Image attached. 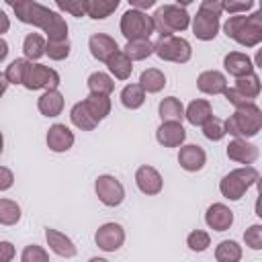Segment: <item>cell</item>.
<instances>
[{"mask_svg":"<svg viewBox=\"0 0 262 262\" xmlns=\"http://www.w3.org/2000/svg\"><path fill=\"white\" fill-rule=\"evenodd\" d=\"M14 14L20 23L39 27L47 33L49 41H61L68 39V25L59 12L49 10L47 6L35 2V0H25L14 6Z\"/></svg>","mask_w":262,"mask_h":262,"instance_id":"cell-1","label":"cell"},{"mask_svg":"<svg viewBox=\"0 0 262 262\" xmlns=\"http://www.w3.org/2000/svg\"><path fill=\"white\" fill-rule=\"evenodd\" d=\"M223 31L229 39L237 41L244 47H256L262 41V12L256 10L248 16H229L223 25Z\"/></svg>","mask_w":262,"mask_h":262,"instance_id":"cell-2","label":"cell"},{"mask_svg":"<svg viewBox=\"0 0 262 262\" xmlns=\"http://www.w3.org/2000/svg\"><path fill=\"white\" fill-rule=\"evenodd\" d=\"M223 125H225V133L233 137H244V139L254 137L262 129V111L256 102L239 106L235 108L233 115H229V119Z\"/></svg>","mask_w":262,"mask_h":262,"instance_id":"cell-3","label":"cell"},{"mask_svg":"<svg viewBox=\"0 0 262 262\" xmlns=\"http://www.w3.org/2000/svg\"><path fill=\"white\" fill-rule=\"evenodd\" d=\"M221 2L219 0H203L199 12L192 18V33L201 41H211L219 33V16H221Z\"/></svg>","mask_w":262,"mask_h":262,"instance_id":"cell-4","label":"cell"},{"mask_svg":"<svg viewBox=\"0 0 262 262\" xmlns=\"http://www.w3.org/2000/svg\"><path fill=\"white\" fill-rule=\"evenodd\" d=\"M258 178H260L258 170L248 164V166H244V168H235V170H231L229 174H225L223 180L219 182V190H221V194H223L225 199H229V201H239V199L246 194V190L258 182Z\"/></svg>","mask_w":262,"mask_h":262,"instance_id":"cell-5","label":"cell"},{"mask_svg":"<svg viewBox=\"0 0 262 262\" xmlns=\"http://www.w3.org/2000/svg\"><path fill=\"white\" fill-rule=\"evenodd\" d=\"M154 31L160 33V37L164 35H174L178 31H184L188 29L190 25V16L188 12L184 10V6H178V4H166V6H160L154 16Z\"/></svg>","mask_w":262,"mask_h":262,"instance_id":"cell-6","label":"cell"},{"mask_svg":"<svg viewBox=\"0 0 262 262\" xmlns=\"http://www.w3.org/2000/svg\"><path fill=\"white\" fill-rule=\"evenodd\" d=\"M154 53L164 61L174 63H186L192 55V47L186 39L176 35H164L154 43Z\"/></svg>","mask_w":262,"mask_h":262,"instance_id":"cell-7","label":"cell"},{"mask_svg":"<svg viewBox=\"0 0 262 262\" xmlns=\"http://www.w3.org/2000/svg\"><path fill=\"white\" fill-rule=\"evenodd\" d=\"M119 27H121V33L127 41L129 39H149V35L154 33L151 16H147L143 10H137V8H129L121 16Z\"/></svg>","mask_w":262,"mask_h":262,"instance_id":"cell-8","label":"cell"},{"mask_svg":"<svg viewBox=\"0 0 262 262\" xmlns=\"http://www.w3.org/2000/svg\"><path fill=\"white\" fill-rule=\"evenodd\" d=\"M23 86L27 90H53L59 86V74L43 63L29 61L23 78Z\"/></svg>","mask_w":262,"mask_h":262,"instance_id":"cell-9","label":"cell"},{"mask_svg":"<svg viewBox=\"0 0 262 262\" xmlns=\"http://www.w3.org/2000/svg\"><path fill=\"white\" fill-rule=\"evenodd\" d=\"M94 190H96V196L100 199V203L106 205V207H119L123 203V199H125L123 184L111 174L98 176L96 182H94Z\"/></svg>","mask_w":262,"mask_h":262,"instance_id":"cell-10","label":"cell"},{"mask_svg":"<svg viewBox=\"0 0 262 262\" xmlns=\"http://www.w3.org/2000/svg\"><path fill=\"white\" fill-rule=\"evenodd\" d=\"M94 242H96V246H98L100 250H104V252H115V250H119V248L123 246V242H125V231H123V227H121L119 223H104V225H100V227L96 229Z\"/></svg>","mask_w":262,"mask_h":262,"instance_id":"cell-11","label":"cell"},{"mask_svg":"<svg viewBox=\"0 0 262 262\" xmlns=\"http://www.w3.org/2000/svg\"><path fill=\"white\" fill-rule=\"evenodd\" d=\"M156 139L164 147H178L184 143L186 131H184L182 123H178V121H162V125L156 131Z\"/></svg>","mask_w":262,"mask_h":262,"instance_id":"cell-12","label":"cell"},{"mask_svg":"<svg viewBox=\"0 0 262 262\" xmlns=\"http://www.w3.org/2000/svg\"><path fill=\"white\" fill-rule=\"evenodd\" d=\"M260 156V149L258 145L246 141L244 137H235L233 141H229L227 145V158L233 160V162H239V164H254Z\"/></svg>","mask_w":262,"mask_h":262,"instance_id":"cell-13","label":"cell"},{"mask_svg":"<svg viewBox=\"0 0 262 262\" xmlns=\"http://www.w3.org/2000/svg\"><path fill=\"white\" fill-rule=\"evenodd\" d=\"M135 184L143 194H158L164 186V180L154 166H139L135 172Z\"/></svg>","mask_w":262,"mask_h":262,"instance_id":"cell-14","label":"cell"},{"mask_svg":"<svg viewBox=\"0 0 262 262\" xmlns=\"http://www.w3.org/2000/svg\"><path fill=\"white\" fill-rule=\"evenodd\" d=\"M207 162V154L201 145L196 143H188V145H182L180 151H178V164L180 168H184L186 172H199Z\"/></svg>","mask_w":262,"mask_h":262,"instance_id":"cell-15","label":"cell"},{"mask_svg":"<svg viewBox=\"0 0 262 262\" xmlns=\"http://www.w3.org/2000/svg\"><path fill=\"white\" fill-rule=\"evenodd\" d=\"M205 221H207V225H209L211 229H215V231H225V229H229L231 223H233V211H231L229 207H225L223 203H213V205L207 209V213H205Z\"/></svg>","mask_w":262,"mask_h":262,"instance_id":"cell-16","label":"cell"},{"mask_svg":"<svg viewBox=\"0 0 262 262\" xmlns=\"http://www.w3.org/2000/svg\"><path fill=\"white\" fill-rule=\"evenodd\" d=\"M74 145V133L63 125V123H55L49 127L47 131V147L51 151H68Z\"/></svg>","mask_w":262,"mask_h":262,"instance_id":"cell-17","label":"cell"},{"mask_svg":"<svg viewBox=\"0 0 262 262\" xmlns=\"http://www.w3.org/2000/svg\"><path fill=\"white\" fill-rule=\"evenodd\" d=\"M88 49H90L94 59L106 61L115 51H119V45H117V41L113 37H108L104 33H94L90 37V41H88Z\"/></svg>","mask_w":262,"mask_h":262,"instance_id":"cell-18","label":"cell"},{"mask_svg":"<svg viewBox=\"0 0 262 262\" xmlns=\"http://www.w3.org/2000/svg\"><path fill=\"white\" fill-rule=\"evenodd\" d=\"M196 88H199L203 94H211V96L223 94V90L227 88V80H225V76H223L221 72H217V70H207V72L199 74V78H196Z\"/></svg>","mask_w":262,"mask_h":262,"instance_id":"cell-19","label":"cell"},{"mask_svg":"<svg viewBox=\"0 0 262 262\" xmlns=\"http://www.w3.org/2000/svg\"><path fill=\"white\" fill-rule=\"evenodd\" d=\"M223 68H225L227 74H231V76H235V78L254 72L252 59H250L246 53H242V51H229V53L223 57Z\"/></svg>","mask_w":262,"mask_h":262,"instance_id":"cell-20","label":"cell"},{"mask_svg":"<svg viewBox=\"0 0 262 262\" xmlns=\"http://www.w3.org/2000/svg\"><path fill=\"white\" fill-rule=\"evenodd\" d=\"M45 239H47V246H49L57 256H63V258L76 256V246H74V242H72L66 233L47 227V229H45Z\"/></svg>","mask_w":262,"mask_h":262,"instance_id":"cell-21","label":"cell"},{"mask_svg":"<svg viewBox=\"0 0 262 262\" xmlns=\"http://www.w3.org/2000/svg\"><path fill=\"white\" fill-rule=\"evenodd\" d=\"M37 108L45 117H57L63 111V96H61V92L57 88L45 90L39 96V100H37Z\"/></svg>","mask_w":262,"mask_h":262,"instance_id":"cell-22","label":"cell"},{"mask_svg":"<svg viewBox=\"0 0 262 262\" xmlns=\"http://www.w3.org/2000/svg\"><path fill=\"white\" fill-rule=\"evenodd\" d=\"M213 117V108H211V102L209 100H205V98H196V100H192L188 106H186V111H184V119L190 123V125H205L209 119Z\"/></svg>","mask_w":262,"mask_h":262,"instance_id":"cell-23","label":"cell"},{"mask_svg":"<svg viewBox=\"0 0 262 262\" xmlns=\"http://www.w3.org/2000/svg\"><path fill=\"white\" fill-rule=\"evenodd\" d=\"M106 68H108V72L117 78V80H127L129 76H131V72H133V61L119 49V51H115L106 61Z\"/></svg>","mask_w":262,"mask_h":262,"instance_id":"cell-24","label":"cell"},{"mask_svg":"<svg viewBox=\"0 0 262 262\" xmlns=\"http://www.w3.org/2000/svg\"><path fill=\"white\" fill-rule=\"evenodd\" d=\"M158 113H160L162 121H178V123H182V119H184V106L176 96L162 98L160 106H158Z\"/></svg>","mask_w":262,"mask_h":262,"instance_id":"cell-25","label":"cell"},{"mask_svg":"<svg viewBox=\"0 0 262 262\" xmlns=\"http://www.w3.org/2000/svg\"><path fill=\"white\" fill-rule=\"evenodd\" d=\"M82 102L86 104V108L90 111V115L96 121H102L111 113V98H108V94H92L90 92Z\"/></svg>","mask_w":262,"mask_h":262,"instance_id":"cell-26","label":"cell"},{"mask_svg":"<svg viewBox=\"0 0 262 262\" xmlns=\"http://www.w3.org/2000/svg\"><path fill=\"white\" fill-rule=\"evenodd\" d=\"M123 53L131 59V61H141L145 57H149L154 53V43L149 39H129Z\"/></svg>","mask_w":262,"mask_h":262,"instance_id":"cell-27","label":"cell"},{"mask_svg":"<svg viewBox=\"0 0 262 262\" xmlns=\"http://www.w3.org/2000/svg\"><path fill=\"white\" fill-rule=\"evenodd\" d=\"M139 84H141V88H143L145 92L156 94V92H160V90L166 86V76H164L158 68H147V70L141 72Z\"/></svg>","mask_w":262,"mask_h":262,"instance_id":"cell-28","label":"cell"},{"mask_svg":"<svg viewBox=\"0 0 262 262\" xmlns=\"http://www.w3.org/2000/svg\"><path fill=\"white\" fill-rule=\"evenodd\" d=\"M70 119H72V123H74L78 129H82V131H92V129L98 125V121L90 115V111L86 108L84 102H76V104L72 106Z\"/></svg>","mask_w":262,"mask_h":262,"instance_id":"cell-29","label":"cell"},{"mask_svg":"<svg viewBox=\"0 0 262 262\" xmlns=\"http://www.w3.org/2000/svg\"><path fill=\"white\" fill-rule=\"evenodd\" d=\"M45 39L39 35V33H29L27 37H25V41H23V53H25V57L29 59V61H37L41 55H45Z\"/></svg>","mask_w":262,"mask_h":262,"instance_id":"cell-30","label":"cell"},{"mask_svg":"<svg viewBox=\"0 0 262 262\" xmlns=\"http://www.w3.org/2000/svg\"><path fill=\"white\" fill-rule=\"evenodd\" d=\"M121 102L125 108H139L143 102H145V90L141 88V84H127L123 90H121Z\"/></svg>","mask_w":262,"mask_h":262,"instance_id":"cell-31","label":"cell"},{"mask_svg":"<svg viewBox=\"0 0 262 262\" xmlns=\"http://www.w3.org/2000/svg\"><path fill=\"white\" fill-rule=\"evenodd\" d=\"M215 260L217 262H239L242 260V246L233 239H223L215 248Z\"/></svg>","mask_w":262,"mask_h":262,"instance_id":"cell-32","label":"cell"},{"mask_svg":"<svg viewBox=\"0 0 262 262\" xmlns=\"http://www.w3.org/2000/svg\"><path fill=\"white\" fill-rule=\"evenodd\" d=\"M86 84H88V90H90L92 94H111V92L115 90L113 78H111L108 74H104V72H94V74H90L88 80H86Z\"/></svg>","mask_w":262,"mask_h":262,"instance_id":"cell-33","label":"cell"},{"mask_svg":"<svg viewBox=\"0 0 262 262\" xmlns=\"http://www.w3.org/2000/svg\"><path fill=\"white\" fill-rule=\"evenodd\" d=\"M121 0H88V16L90 18H106L119 8Z\"/></svg>","mask_w":262,"mask_h":262,"instance_id":"cell-34","label":"cell"},{"mask_svg":"<svg viewBox=\"0 0 262 262\" xmlns=\"http://www.w3.org/2000/svg\"><path fill=\"white\" fill-rule=\"evenodd\" d=\"M235 90H239L242 94L250 96V98H256L260 94V78L252 72V74H246V76H239L235 80Z\"/></svg>","mask_w":262,"mask_h":262,"instance_id":"cell-35","label":"cell"},{"mask_svg":"<svg viewBox=\"0 0 262 262\" xmlns=\"http://www.w3.org/2000/svg\"><path fill=\"white\" fill-rule=\"evenodd\" d=\"M20 219V207L18 203L10 199H0V223L2 225H16Z\"/></svg>","mask_w":262,"mask_h":262,"instance_id":"cell-36","label":"cell"},{"mask_svg":"<svg viewBox=\"0 0 262 262\" xmlns=\"http://www.w3.org/2000/svg\"><path fill=\"white\" fill-rule=\"evenodd\" d=\"M27 66H29V59H27V57H16L14 61H10V66H8L6 72H4L8 84H23Z\"/></svg>","mask_w":262,"mask_h":262,"instance_id":"cell-37","label":"cell"},{"mask_svg":"<svg viewBox=\"0 0 262 262\" xmlns=\"http://www.w3.org/2000/svg\"><path fill=\"white\" fill-rule=\"evenodd\" d=\"M55 4L61 12H68L78 18L88 14V0H55Z\"/></svg>","mask_w":262,"mask_h":262,"instance_id":"cell-38","label":"cell"},{"mask_svg":"<svg viewBox=\"0 0 262 262\" xmlns=\"http://www.w3.org/2000/svg\"><path fill=\"white\" fill-rule=\"evenodd\" d=\"M45 55H49V59L61 61L70 55V41L61 39V41H47L45 43Z\"/></svg>","mask_w":262,"mask_h":262,"instance_id":"cell-39","label":"cell"},{"mask_svg":"<svg viewBox=\"0 0 262 262\" xmlns=\"http://www.w3.org/2000/svg\"><path fill=\"white\" fill-rule=\"evenodd\" d=\"M203 127V135L209 139V141H221L223 137H225V125H223V121L221 119H217V117H211L205 125H201Z\"/></svg>","mask_w":262,"mask_h":262,"instance_id":"cell-40","label":"cell"},{"mask_svg":"<svg viewBox=\"0 0 262 262\" xmlns=\"http://www.w3.org/2000/svg\"><path fill=\"white\" fill-rule=\"evenodd\" d=\"M186 246L192 250V252H205L209 246H211V235L203 229H194L188 233L186 237Z\"/></svg>","mask_w":262,"mask_h":262,"instance_id":"cell-41","label":"cell"},{"mask_svg":"<svg viewBox=\"0 0 262 262\" xmlns=\"http://www.w3.org/2000/svg\"><path fill=\"white\" fill-rule=\"evenodd\" d=\"M219 2H221V10H225L229 14L248 12L254 6V0H219Z\"/></svg>","mask_w":262,"mask_h":262,"instance_id":"cell-42","label":"cell"},{"mask_svg":"<svg viewBox=\"0 0 262 262\" xmlns=\"http://www.w3.org/2000/svg\"><path fill=\"white\" fill-rule=\"evenodd\" d=\"M244 242L252 250H262V225H250L244 233Z\"/></svg>","mask_w":262,"mask_h":262,"instance_id":"cell-43","label":"cell"},{"mask_svg":"<svg viewBox=\"0 0 262 262\" xmlns=\"http://www.w3.org/2000/svg\"><path fill=\"white\" fill-rule=\"evenodd\" d=\"M47 258H49V254L41 248V246H27L25 250H23V254H20V260L23 262H47Z\"/></svg>","mask_w":262,"mask_h":262,"instance_id":"cell-44","label":"cell"},{"mask_svg":"<svg viewBox=\"0 0 262 262\" xmlns=\"http://www.w3.org/2000/svg\"><path fill=\"white\" fill-rule=\"evenodd\" d=\"M223 94H225V98L229 100V104H233L235 108H239V106H246V104H252V102H254V98H250V96L242 94V92H239V90H235V88H225V90H223Z\"/></svg>","mask_w":262,"mask_h":262,"instance_id":"cell-45","label":"cell"},{"mask_svg":"<svg viewBox=\"0 0 262 262\" xmlns=\"http://www.w3.org/2000/svg\"><path fill=\"white\" fill-rule=\"evenodd\" d=\"M12 184H14V174L8 168L0 166V190H8Z\"/></svg>","mask_w":262,"mask_h":262,"instance_id":"cell-46","label":"cell"},{"mask_svg":"<svg viewBox=\"0 0 262 262\" xmlns=\"http://www.w3.org/2000/svg\"><path fill=\"white\" fill-rule=\"evenodd\" d=\"M16 256L14 246L10 242H0V262H10Z\"/></svg>","mask_w":262,"mask_h":262,"instance_id":"cell-47","label":"cell"},{"mask_svg":"<svg viewBox=\"0 0 262 262\" xmlns=\"http://www.w3.org/2000/svg\"><path fill=\"white\" fill-rule=\"evenodd\" d=\"M129 4L133 8H137V10H147V8H151L156 4V0H129Z\"/></svg>","mask_w":262,"mask_h":262,"instance_id":"cell-48","label":"cell"},{"mask_svg":"<svg viewBox=\"0 0 262 262\" xmlns=\"http://www.w3.org/2000/svg\"><path fill=\"white\" fill-rule=\"evenodd\" d=\"M8 29H10V18L0 10V35H2V33H6Z\"/></svg>","mask_w":262,"mask_h":262,"instance_id":"cell-49","label":"cell"},{"mask_svg":"<svg viewBox=\"0 0 262 262\" xmlns=\"http://www.w3.org/2000/svg\"><path fill=\"white\" fill-rule=\"evenodd\" d=\"M6 55H8V43L0 37V61H4V59H6Z\"/></svg>","mask_w":262,"mask_h":262,"instance_id":"cell-50","label":"cell"},{"mask_svg":"<svg viewBox=\"0 0 262 262\" xmlns=\"http://www.w3.org/2000/svg\"><path fill=\"white\" fill-rule=\"evenodd\" d=\"M6 88H8V80H6V76L0 72V98H2V94L6 92Z\"/></svg>","mask_w":262,"mask_h":262,"instance_id":"cell-51","label":"cell"},{"mask_svg":"<svg viewBox=\"0 0 262 262\" xmlns=\"http://www.w3.org/2000/svg\"><path fill=\"white\" fill-rule=\"evenodd\" d=\"M4 2H6L8 6H12V8H14L16 4H20V2H25V0H4Z\"/></svg>","mask_w":262,"mask_h":262,"instance_id":"cell-52","label":"cell"},{"mask_svg":"<svg viewBox=\"0 0 262 262\" xmlns=\"http://www.w3.org/2000/svg\"><path fill=\"white\" fill-rule=\"evenodd\" d=\"M178 2V6H188V4H192L194 0H176Z\"/></svg>","mask_w":262,"mask_h":262,"instance_id":"cell-53","label":"cell"},{"mask_svg":"<svg viewBox=\"0 0 262 262\" xmlns=\"http://www.w3.org/2000/svg\"><path fill=\"white\" fill-rule=\"evenodd\" d=\"M2 147H4V137H2V131H0V154H2Z\"/></svg>","mask_w":262,"mask_h":262,"instance_id":"cell-54","label":"cell"}]
</instances>
